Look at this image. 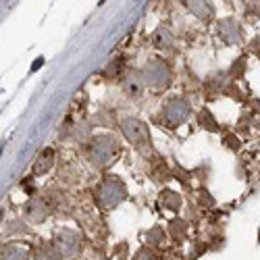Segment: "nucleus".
<instances>
[{"mask_svg": "<svg viewBox=\"0 0 260 260\" xmlns=\"http://www.w3.org/2000/svg\"><path fill=\"white\" fill-rule=\"evenodd\" d=\"M54 167V150L52 148H44L42 152L36 156L34 167H31V175L34 177H42V175H48Z\"/></svg>", "mask_w": 260, "mask_h": 260, "instance_id": "obj_10", "label": "nucleus"}, {"mask_svg": "<svg viewBox=\"0 0 260 260\" xmlns=\"http://www.w3.org/2000/svg\"><path fill=\"white\" fill-rule=\"evenodd\" d=\"M250 108H252V115H260V98H252L248 100Z\"/></svg>", "mask_w": 260, "mask_h": 260, "instance_id": "obj_30", "label": "nucleus"}, {"mask_svg": "<svg viewBox=\"0 0 260 260\" xmlns=\"http://www.w3.org/2000/svg\"><path fill=\"white\" fill-rule=\"evenodd\" d=\"M160 117L167 127L175 129V127L187 123V119L191 117V102L185 96H173L162 104Z\"/></svg>", "mask_w": 260, "mask_h": 260, "instance_id": "obj_5", "label": "nucleus"}, {"mask_svg": "<svg viewBox=\"0 0 260 260\" xmlns=\"http://www.w3.org/2000/svg\"><path fill=\"white\" fill-rule=\"evenodd\" d=\"M158 204H160L165 210L177 214V212L181 210V206H183V196H181V193H177V191L169 189V187H165V189H160V193H158Z\"/></svg>", "mask_w": 260, "mask_h": 260, "instance_id": "obj_12", "label": "nucleus"}, {"mask_svg": "<svg viewBox=\"0 0 260 260\" xmlns=\"http://www.w3.org/2000/svg\"><path fill=\"white\" fill-rule=\"evenodd\" d=\"M248 48H250L256 56H260V36H258V38H254V40L250 42V46H248Z\"/></svg>", "mask_w": 260, "mask_h": 260, "instance_id": "obj_29", "label": "nucleus"}, {"mask_svg": "<svg viewBox=\"0 0 260 260\" xmlns=\"http://www.w3.org/2000/svg\"><path fill=\"white\" fill-rule=\"evenodd\" d=\"M181 7L200 23H214L216 19V7L212 0H181Z\"/></svg>", "mask_w": 260, "mask_h": 260, "instance_id": "obj_8", "label": "nucleus"}, {"mask_svg": "<svg viewBox=\"0 0 260 260\" xmlns=\"http://www.w3.org/2000/svg\"><path fill=\"white\" fill-rule=\"evenodd\" d=\"M3 216H5V210H3V208H0V221H3Z\"/></svg>", "mask_w": 260, "mask_h": 260, "instance_id": "obj_31", "label": "nucleus"}, {"mask_svg": "<svg viewBox=\"0 0 260 260\" xmlns=\"http://www.w3.org/2000/svg\"><path fill=\"white\" fill-rule=\"evenodd\" d=\"M198 125L202 127V129H206V132H210V134H219L221 132V125H219V121H216V117L210 113V108H200V113H198Z\"/></svg>", "mask_w": 260, "mask_h": 260, "instance_id": "obj_16", "label": "nucleus"}, {"mask_svg": "<svg viewBox=\"0 0 260 260\" xmlns=\"http://www.w3.org/2000/svg\"><path fill=\"white\" fill-rule=\"evenodd\" d=\"M206 248H208L206 244H196V246H193V254H191V258H189V260H196L198 256H202V254L206 252Z\"/></svg>", "mask_w": 260, "mask_h": 260, "instance_id": "obj_28", "label": "nucleus"}, {"mask_svg": "<svg viewBox=\"0 0 260 260\" xmlns=\"http://www.w3.org/2000/svg\"><path fill=\"white\" fill-rule=\"evenodd\" d=\"M167 235L175 244H183L187 240V221L183 216H173L167 225Z\"/></svg>", "mask_w": 260, "mask_h": 260, "instance_id": "obj_13", "label": "nucleus"}, {"mask_svg": "<svg viewBox=\"0 0 260 260\" xmlns=\"http://www.w3.org/2000/svg\"><path fill=\"white\" fill-rule=\"evenodd\" d=\"M134 260H156V254L150 250V248H140L134 256Z\"/></svg>", "mask_w": 260, "mask_h": 260, "instance_id": "obj_27", "label": "nucleus"}, {"mask_svg": "<svg viewBox=\"0 0 260 260\" xmlns=\"http://www.w3.org/2000/svg\"><path fill=\"white\" fill-rule=\"evenodd\" d=\"M52 246L56 248V252L62 256V258H73L79 254V248H81V235L73 229H60L56 235H54V242Z\"/></svg>", "mask_w": 260, "mask_h": 260, "instance_id": "obj_7", "label": "nucleus"}, {"mask_svg": "<svg viewBox=\"0 0 260 260\" xmlns=\"http://www.w3.org/2000/svg\"><path fill=\"white\" fill-rule=\"evenodd\" d=\"M244 15L250 21L260 19V0H244Z\"/></svg>", "mask_w": 260, "mask_h": 260, "instance_id": "obj_21", "label": "nucleus"}, {"mask_svg": "<svg viewBox=\"0 0 260 260\" xmlns=\"http://www.w3.org/2000/svg\"><path fill=\"white\" fill-rule=\"evenodd\" d=\"M140 77L144 81V88L162 90V88H169V85L173 83V69L165 58L154 56V58L146 60V64L140 71Z\"/></svg>", "mask_w": 260, "mask_h": 260, "instance_id": "obj_3", "label": "nucleus"}, {"mask_svg": "<svg viewBox=\"0 0 260 260\" xmlns=\"http://www.w3.org/2000/svg\"><path fill=\"white\" fill-rule=\"evenodd\" d=\"M152 46L156 50H173V46H175V34H173L171 27L167 25H158L154 31H152Z\"/></svg>", "mask_w": 260, "mask_h": 260, "instance_id": "obj_11", "label": "nucleus"}, {"mask_svg": "<svg viewBox=\"0 0 260 260\" xmlns=\"http://www.w3.org/2000/svg\"><path fill=\"white\" fill-rule=\"evenodd\" d=\"M214 36L219 38L225 46H240V44H244V40H246L244 27L235 17L214 19Z\"/></svg>", "mask_w": 260, "mask_h": 260, "instance_id": "obj_6", "label": "nucleus"}, {"mask_svg": "<svg viewBox=\"0 0 260 260\" xmlns=\"http://www.w3.org/2000/svg\"><path fill=\"white\" fill-rule=\"evenodd\" d=\"M146 244L150 246V248H158V246H162V242L167 240V231L160 227V225H154L152 229H148L146 231Z\"/></svg>", "mask_w": 260, "mask_h": 260, "instance_id": "obj_19", "label": "nucleus"}, {"mask_svg": "<svg viewBox=\"0 0 260 260\" xmlns=\"http://www.w3.org/2000/svg\"><path fill=\"white\" fill-rule=\"evenodd\" d=\"M123 92L127 98H140L142 92H144V81L140 77V73H132V75H127L123 79Z\"/></svg>", "mask_w": 260, "mask_h": 260, "instance_id": "obj_14", "label": "nucleus"}, {"mask_svg": "<svg viewBox=\"0 0 260 260\" xmlns=\"http://www.w3.org/2000/svg\"><path fill=\"white\" fill-rule=\"evenodd\" d=\"M127 185L119 175H106L96 189V204L102 210H113L127 200Z\"/></svg>", "mask_w": 260, "mask_h": 260, "instance_id": "obj_2", "label": "nucleus"}, {"mask_svg": "<svg viewBox=\"0 0 260 260\" xmlns=\"http://www.w3.org/2000/svg\"><path fill=\"white\" fill-rule=\"evenodd\" d=\"M29 229H27V225L21 221V219H13L9 225H7V229H5V233L7 235H25Z\"/></svg>", "mask_w": 260, "mask_h": 260, "instance_id": "obj_25", "label": "nucleus"}, {"mask_svg": "<svg viewBox=\"0 0 260 260\" xmlns=\"http://www.w3.org/2000/svg\"><path fill=\"white\" fill-rule=\"evenodd\" d=\"M223 146L227 148V150H231V152H240L242 150V140L237 138V134H225L223 136Z\"/></svg>", "mask_w": 260, "mask_h": 260, "instance_id": "obj_26", "label": "nucleus"}, {"mask_svg": "<svg viewBox=\"0 0 260 260\" xmlns=\"http://www.w3.org/2000/svg\"><path fill=\"white\" fill-rule=\"evenodd\" d=\"M221 94H223V96H227V98H235L237 102H244V92L240 90V85H237L235 81L225 83V88L221 90Z\"/></svg>", "mask_w": 260, "mask_h": 260, "instance_id": "obj_23", "label": "nucleus"}, {"mask_svg": "<svg viewBox=\"0 0 260 260\" xmlns=\"http://www.w3.org/2000/svg\"><path fill=\"white\" fill-rule=\"evenodd\" d=\"M0 260H31V252L25 246L9 244L0 252Z\"/></svg>", "mask_w": 260, "mask_h": 260, "instance_id": "obj_15", "label": "nucleus"}, {"mask_svg": "<svg viewBox=\"0 0 260 260\" xmlns=\"http://www.w3.org/2000/svg\"><path fill=\"white\" fill-rule=\"evenodd\" d=\"M123 71H125V56H123V54H119L117 58H113L111 62L106 64L100 75H102L104 79H117V77H121V75H123Z\"/></svg>", "mask_w": 260, "mask_h": 260, "instance_id": "obj_17", "label": "nucleus"}, {"mask_svg": "<svg viewBox=\"0 0 260 260\" xmlns=\"http://www.w3.org/2000/svg\"><path fill=\"white\" fill-rule=\"evenodd\" d=\"M50 206H48V200L46 198H36L31 196L25 206H23V216H25V221L31 223V225H42L48 216H50Z\"/></svg>", "mask_w": 260, "mask_h": 260, "instance_id": "obj_9", "label": "nucleus"}, {"mask_svg": "<svg viewBox=\"0 0 260 260\" xmlns=\"http://www.w3.org/2000/svg\"><path fill=\"white\" fill-rule=\"evenodd\" d=\"M119 129L123 138L132 144L134 148H138L140 152H150L152 150V140H150V127L134 115H125L119 121Z\"/></svg>", "mask_w": 260, "mask_h": 260, "instance_id": "obj_4", "label": "nucleus"}, {"mask_svg": "<svg viewBox=\"0 0 260 260\" xmlns=\"http://www.w3.org/2000/svg\"><path fill=\"white\" fill-rule=\"evenodd\" d=\"M198 206H202V208H214L216 206L214 196H212V193L206 187H200L198 189Z\"/></svg>", "mask_w": 260, "mask_h": 260, "instance_id": "obj_24", "label": "nucleus"}, {"mask_svg": "<svg viewBox=\"0 0 260 260\" xmlns=\"http://www.w3.org/2000/svg\"><path fill=\"white\" fill-rule=\"evenodd\" d=\"M171 177H175L185 189H191V171H183V167H173V173Z\"/></svg>", "mask_w": 260, "mask_h": 260, "instance_id": "obj_20", "label": "nucleus"}, {"mask_svg": "<svg viewBox=\"0 0 260 260\" xmlns=\"http://www.w3.org/2000/svg\"><path fill=\"white\" fill-rule=\"evenodd\" d=\"M246 71H248V56L242 54V56H237V58L231 62L227 75H229L233 81H237V79H242V77L246 75Z\"/></svg>", "mask_w": 260, "mask_h": 260, "instance_id": "obj_18", "label": "nucleus"}, {"mask_svg": "<svg viewBox=\"0 0 260 260\" xmlns=\"http://www.w3.org/2000/svg\"><path fill=\"white\" fill-rule=\"evenodd\" d=\"M121 154V142L113 134L94 136L88 146V158L96 169H106Z\"/></svg>", "mask_w": 260, "mask_h": 260, "instance_id": "obj_1", "label": "nucleus"}, {"mask_svg": "<svg viewBox=\"0 0 260 260\" xmlns=\"http://www.w3.org/2000/svg\"><path fill=\"white\" fill-rule=\"evenodd\" d=\"M36 260H62V256L56 252L54 246H42L36 252Z\"/></svg>", "mask_w": 260, "mask_h": 260, "instance_id": "obj_22", "label": "nucleus"}]
</instances>
